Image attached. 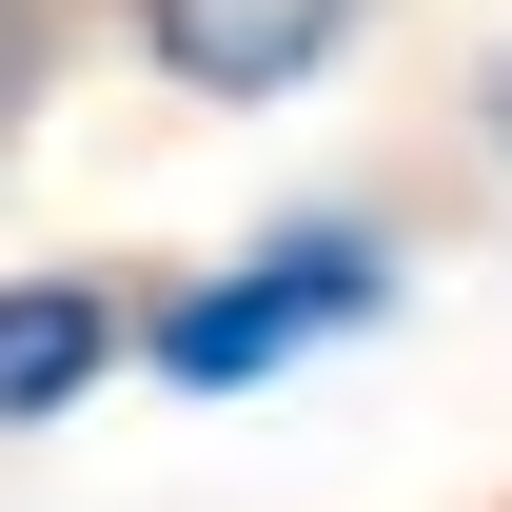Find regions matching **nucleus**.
Here are the masks:
<instances>
[{
  "label": "nucleus",
  "mask_w": 512,
  "mask_h": 512,
  "mask_svg": "<svg viewBox=\"0 0 512 512\" xmlns=\"http://www.w3.org/2000/svg\"><path fill=\"white\" fill-rule=\"evenodd\" d=\"M375 316H394V237L375 217H296V237L178 276V296L138 316V355L178 394H256V375H296V355H335V335H375Z\"/></svg>",
  "instance_id": "1"
},
{
  "label": "nucleus",
  "mask_w": 512,
  "mask_h": 512,
  "mask_svg": "<svg viewBox=\"0 0 512 512\" xmlns=\"http://www.w3.org/2000/svg\"><path fill=\"white\" fill-rule=\"evenodd\" d=\"M355 20L375 0H138V60L197 79V99H296V79H335Z\"/></svg>",
  "instance_id": "2"
},
{
  "label": "nucleus",
  "mask_w": 512,
  "mask_h": 512,
  "mask_svg": "<svg viewBox=\"0 0 512 512\" xmlns=\"http://www.w3.org/2000/svg\"><path fill=\"white\" fill-rule=\"evenodd\" d=\"M119 375V296L99 276H0V434H40Z\"/></svg>",
  "instance_id": "3"
},
{
  "label": "nucleus",
  "mask_w": 512,
  "mask_h": 512,
  "mask_svg": "<svg viewBox=\"0 0 512 512\" xmlns=\"http://www.w3.org/2000/svg\"><path fill=\"white\" fill-rule=\"evenodd\" d=\"M40 79H60V0H0V138L40 119Z\"/></svg>",
  "instance_id": "4"
},
{
  "label": "nucleus",
  "mask_w": 512,
  "mask_h": 512,
  "mask_svg": "<svg viewBox=\"0 0 512 512\" xmlns=\"http://www.w3.org/2000/svg\"><path fill=\"white\" fill-rule=\"evenodd\" d=\"M493 158H512V60H493Z\"/></svg>",
  "instance_id": "5"
}]
</instances>
